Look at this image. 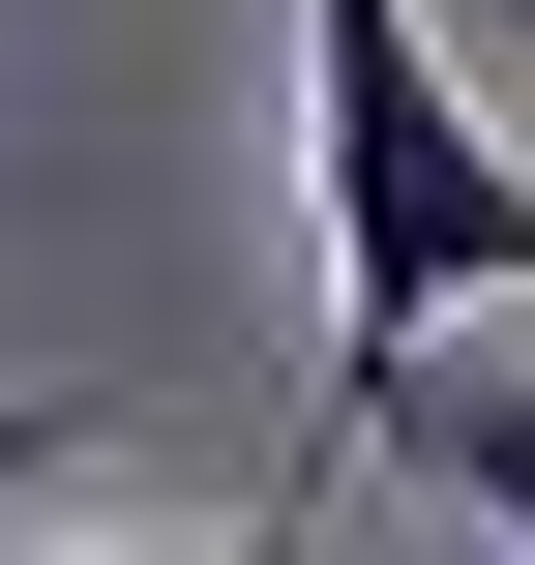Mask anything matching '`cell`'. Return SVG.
<instances>
[{
  "mask_svg": "<svg viewBox=\"0 0 535 565\" xmlns=\"http://www.w3.org/2000/svg\"><path fill=\"white\" fill-rule=\"evenodd\" d=\"M298 179H328V417L387 447L417 358L477 298H535V149L417 0H298Z\"/></svg>",
  "mask_w": 535,
  "mask_h": 565,
  "instance_id": "6da1fadb",
  "label": "cell"
},
{
  "mask_svg": "<svg viewBox=\"0 0 535 565\" xmlns=\"http://www.w3.org/2000/svg\"><path fill=\"white\" fill-rule=\"evenodd\" d=\"M387 447H417V477H477V536L535 565V387H417V417H387Z\"/></svg>",
  "mask_w": 535,
  "mask_h": 565,
  "instance_id": "7a4b0ae2",
  "label": "cell"
},
{
  "mask_svg": "<svg viewBox=\"0 0 535 565\" xmlns=\"http://www.w3.org/2000/svg\"><path fill=\"white\" fill-rule=\"evenodd\" d=\"M30 565H328V536H30Z\"/></svg>",
  "mask_w": 535,
  "mask_h": 565,
  "instance_id": "3957f363",
  "label": "cell"
},
{
  "mask_svg": "<svg viewBox=\"0 0 535 565\" xmlns=\"http://www.w3.org/2000/svg\"><path fill=\"white\" fill-rule=\"evenodd\" d=\"M0 477H60V387H0Z\"/></svg>",
  "mask_w": 535,
  "mask_h": 565,
  "instance_id": "277c9868",
  "label": "cell"
}]
</instances>
